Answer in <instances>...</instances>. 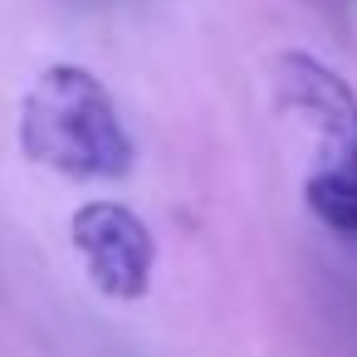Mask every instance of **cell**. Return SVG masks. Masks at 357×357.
Masks as SVG:
<instances>
[{
    "mask_svg": "<svg viewBox=\"0 0 357 357\" xmlns=\"http://www.w3.org/2000/svg\"><path fill=\"white\" fill-rule=\"evenodd\" d=\"M269 89L274 108L308 128L318 167H357V93L333 64L303 50H284L274 54Z\"/></svg>",
    "mask_w": 357,
    "mask_h": 357,
    "instance_id": "cell-2",
    "label": "cell"
},
{
    "mask_svg": "<svg viewBox=\"0 0 357 357\" xmlns=\"http://www.w3.org/2000/svg\"><path fill=\"white\" fill-rule=\"evenodd\" d=\"M69 240L89 269V284L113 303H137L152 289L157 240L123 201H89L69 215Z\"/></svg>",
    "mask_w": 357,
    "mask_h": 357,
    "instance_id": "cell-3",
    "label": "cell"
},
{
    "mask_svg": "<svg viewBox=\"0 0 357 357\" xmlns=\"http://www.w3.org/2000/svg\"><path fill=\"white\" fill-rule=\"evenodd\" d=\"M303 201L328 230L357 240V167H318L303 181Z\"/></svg>",
    "mask_w": 357,
    "mask_h": 357,
    "instance_id": "cell-4",
    "label": "cell"
},
{
    "mask_svg": "<svg viewBox=\"0 0 357 357\" xmlns=\"http://www.w3.org/2000/svg\"><path fill=\"white\" fill-rule=\"evenodd\" d=\"M20 147L30 162L74 181H118L137 157L113 93L84 64H50L25 89Z\"/></svg>",
    "mask_w": 357,
    "mask_h": 357,
    "instance_id": "cell-1",
    "label": "cell"
}]
</instances>
